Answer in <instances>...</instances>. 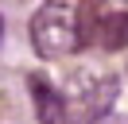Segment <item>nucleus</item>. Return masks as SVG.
<instances>
[{"instance_id":"20e7f679","label":"nucleus","mask_w":128,"mask_h":124,"mask_svg":"<svg viewBox=\"0 0 128 124\" xmlns=\"http://www.w3.org/2000/svg\"><path fill=\"white\" fill-rule=\"evenodd\" d=\"M97 43L105 50H128V12H105Z\"/></svg>"},{"instance_id":"39448f33","label":"nucleus","mask_w":128,"mask_h":124,"mask_svg":"<svg viewBox=\"0 0 128 124\" xmlns=\"http://www.w3.org/2000/svg\"><path fill=\"white\" fill-rule=\"evenodd\" d=\"M116 124H128V116H124V120H116Z\"/></svg>"},{"instance_id":"7ed1b4c3","label":"nucleus","mask_w":128,"mask_h":124,"mask_svg":"<svg viewBox=\"0 0 128 124\" xmlns=\"http://www.w3.org/2000/svg\"><path fill=\"white\" fill-rule=\"evenodd\" d=\"M27 89H31V105H35L39 124H62V97H58V89L47 82V78L31 74L27 78Z\"/></svg>"},{"instance_id":"f257e3e1","label":"nucleus","mask_w":128,"mask_h":124,"mask_svg":"<svg viewBox=\"0 0 128 124\" xmlns=\"http://www.w3.org/2000/svg\"><path fill=\"white\" fill-rule=\"evenodd\" d=\"M58 97H62V124H101L120 97V82L101 66H78L62 82Z\"/></svg>"},{"instance_id":"f03ea898","label":"nucleus","mask_w":128,"mask_h":124,"mask_svg":"<svg viewBox=\"0 0 128 124\" xmlns=\"http://www.w3.org/2000/svg\"><path fill=\"white\" fill-rule=\"evenodd\" d=\"M82 4H66V0H50L31 16V43L43 58H62L82 46Z\"/></svg>"}]
</instances>
